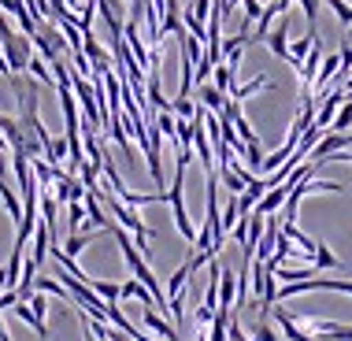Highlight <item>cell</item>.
<instances>
[{"label": "cell", "instance_id": "5", "mask_svg": "<svg viewBox=\"0 0 352 341\" xmlns=\"http://www.w3.org/2000/svg\"><path fill=\"white\" fill-rule=\"evenodd\" d=\"M311 334L327 338V341H352V327H341L334 319H311Z\"/></svg>", "mask_w": 352, "mask_h": 341}, {"label": "cell", "instance_id": "12", "mask_svg": "<svg viewBox=\"0 0 352 341\" xmlns=\"http://www.w3.org/2000/svg\"><path fill=\"white\" fill-rule=\"evenodd\" d=\"M130 297H134V300H141V305H152V308H156V300H152V293H148L145 286H141L138 278H130V282H122V286H119V300H130Z\"/></svg>", "mask_w": 352, "mask_h": 341}, {"label": "cell", "instance_id": "11", "mask_svg": "<svg viewBox=\"0 0 352 341\" xmlns=\"http://www.w3.org/2000/svg\"><path fill=\"white\" fill-rule=\"evenodd\" d=\"M263 89H274V85H271V78H267V74H256L252 82H245V85H234V89L226 93V97H234V100H245V97H252V93H263Z\"/></svg>", "mask_w": 352, "mask_h": 341}, {"label": "cell", "instance_id": "16", "mask_svg": "<svg viewBox=\"0 0 352 341\" xmlns=\"http://www.w3.org/2000/svg\"><path fill=\"white\" fill-rule=\"evenodd\" d=\"M89 286H93V293L104 300V305H119V286L116 282H100V278H89Z\"/></svg>", "mask_w": 352, "mask_h": 341}, {"label": "cell", "instance_id": "8", "mask_svg": "<svg viewBox=\"0 0 352 341\" xmlns=\"http://www.w3.org/2000/svg\"><path fill=\"white\" fill-rule=\"evenodd\" d=\"M319 63H322V41L311 45V56H304V63H300V82H304V85H316Z\"/></svg>", "mask_w": 352, "mask_h": 341}, {"label": "cell", "instance_id": "17", "mask_svg": "<svg viewBox=\"0 0 352 341\" xmlns=\"http://www.w3.org/2000/svg\"><path fill=\"white\" fill-rule=\"evenodd\" d=\"M45 160H49L52 167H60L63 160H67V138H52L49 145H45Z\"/></svg>", "mask_w": 352, "mask_h": 341}, {"label": "cell", "instance_id": "24", "mask_svg": "<svg viewBox=\"0 0 352 341\" xmlns=\"http://www.w3.org/2000/svg\"><path fill=\"white\" fill-rule=\"evenodd\" d=\"M170 111H175V119H193L197 104L189 97H175V100H170Z\"/></svg>", "mask_w": 352, "mask_h": 341}, {"label": "cell", "instance_id": "25", "mask_svg": "<svg viewBox=\"0 0 352 341\" xmlns=\"http://www.w3.org/2000/svg\"><path fill=\"white\" fill-rule=\"evenodd\" d=\"M330 126H334V134H341L345 126H352V100L341 104V116H334V122H330Z\"/></svg>", "mask_w": 352, "mask_h": 341}, {"label": "cell", "instance_id": "26", "mask_svg": "<svg viewBox=\"0 0 352 341\" xmlns=\"http://www.w3.org/2000/svg\"><path fill=\"white\" fill-rule=\"evenodd\" d=\"M256 341H278V334H274V327L267 323V316L256 323Z\"/></svg>", "mask_w": 352, "mask_h": 341}, {"label": "cell", "instance_id": "22", "mask_svg": "<svg viewBox=\"0 0 352 341\" xmlns=\"http://www.w3.org/2000/svg\"><path fill=\"white\" fill-rule=\"evenodd\" d=\"M212 74H215V82H212L215 89H223V93H230V89H234V71L226 67V63H215V71H212Z\"/></svg>", "mask_w": 352, "mask_h": 341}, {"label": "cell", "instance_id": "23", "mask_svg": "<svg viewBox=\"0 0 352 341\" xmlns=\"http://www.w3.org/2000/svg\"><path fill=\"white\" fill-rule=\"evenodd\" d=\"M322 4H327L345 26H352V4H349V0H322Z\"/></svg>", "mask_w": 352, "mask_h": 341}, {"label": "cell", "instance_id": "15", "mask_svg": "<svg viewBox=\"0 0 352 341\" xmlns=\"http://www.w3.org/2000/svg\"><path fill=\"white\" fill-rule=\"evenodd\" d=\"M201 104H204L208 111H223L226 93H223V89H215V85H201Z\"/></svg>", "mask_w": 352, "mask_h": 341}, {"label": "cell", "instance_id": "3", "mask_svg": "<svg viewBox=\"0 0 352 341\" xmlns=\"http://www.w3.org/2000/svg\"><path fill=\"white\" fill-rule=\"evenodd\" d=\"M271 316H274V323H278V330L285 334V341H316V334H304V330L297 327V319H293L289 311H282V305H274Z\"/></svg>", "mask_w": 352, "mask_h": 341}, {"label": "cell", "instance_id": "13", "mask_svg": "<svg viewBox=\"0 0 352 341\" xmlns=\"http://www.w3.org/2000/svg\"><path fill=\"white\" fill-rule=\"evenodd\" d=\"M0 201H4L8 215H12L15 226H19V219H23V201H19V197H15V189L8 186V178H0Z\"/></svg>", "mask_w": 352, "mask_h": 341}, {"label": "cell", "instance_id": "30", "mask_svg": "<svg viewBox=\"0 0 352 341\" xmlns=\"http://www.w3.org/2000/svg\"><path fill=\"white\" fill-rule=\"evenodd\" d=\"M349 49H352V30H349Z\"/></svg>", "mask_w": 352, "mask_h": 341}, {"label": "cell", "instance_id": "6", "mask_svg": "<svg viewBox=\"0 0 352 341\" xmlns=\"http://www.w3.org/2000/svg\"><path fill=\"white\" fill-rule=\"evenodd\" d=\"M145 327L152 330V334H160V338H164V341H182V334H178V330L170 327L167 319L160 316V311L152 308V305H145Z\"/></svg>", "mask_w": 352, "mask_h": 341}, {"label": "cell", "instance_id": "2", "mask_svg": "<svg viewBox=\"0 0 352 341\" xmlns=\"http://www.w3.org/2000/svg\"><path fill=\"white\" fill-rule=\"evenodd\" d=\"M263 41H267L271 56H278V60H289V19L282 15V23H274Z\"/></svg>", "mask_w": 352, "mask_h": 341}, {"label": "cell", "instance_id": "29", "mask_svg": "<svg viewBox=\"0 0 352 341\" xmlns=\"http://www.w3.org/2000/svg\"><path fill=\"white\" fill-rule=\"evenodd\" d=\"M0 178H8V156H4V145H0Z\"/></svg>", "mask_w": 352, "mask_h": 341}, {"label": "cell", "instance_id": "18", "mask_svg": "<svg viewBox=\"0 0 352 341\" xmlns=\"http://www.w3.org/2000/svg\"><path fill=\"white\" fill-rule=\"evenodd\" d=\"M319 41V37H304V41H297V45H289V63H293V67H297L300 71V63H304V56H308L311 52V45H316Z\"/></svg>", "mask_w": 352, "mask_h": 341}, {"label": "cell", "instance_id": "1", "mask_svg": "<svg viewBox=\"0 0 352 341\" xmlns=\"http://www.w3.org/2000/svg\"><path fill=\"white\" fill-rule=\"evenodd\" d=\"M0 52H4L12 74H26V67H30V56H34V41L26 34H15L12 23L4 19V12H0Z\"/></svg>", "mask_w": 352, "mask_h": 341}, {"label": "cell", "instance_id": "14", "mask_svg": "<svg viewBox=\"0 0 352 341\" xmlns=\"http://www.w3.org/2000/svg\"><path fill=\"white\" fill-rule=\"evenodd\" d=\"M311 256H316V267H319V271H334V267H341V260H338L334 252H330L327 241H316V252H311Z\"/></svg>", "mask_w": 352, "mask_h": 341}, {"label": "cell", "instance_id": "4", "mask_svg": "<svg viewBox=\"0 0 352 341\" xmlns=\"http://www.w3.org/2000/svg\"><path fill=\"white\" fill-rule=\"evenodd\" d=\"M341 100H345V89H330L327 97H322V104H319V116H316V126H319V130H327L330 122H334L338 108H341Z\"/></svg>", "mask_w": 352, "mask_h": 341}, {"label": "cell", "instance_id": "19", "mask_svg": "<svg viewBox=\"0 0 352 341\" xmlns=\"http://www.w3.org/2000/svg\"><path fill=\"white\" fill-rule=\"evenodd\" d=\"M26 71H30L37 82H45V85H56V78H52V67L41 60V56H30V67H26Z\"/></svg>", "mask_w": 352, "mask_h": 341}, {"label": "cell", "instance_id": "7", "mask_svg": "<svg viewBox=\"0 0 352 341\" xmlns=\"http://www.w3.org/2000/svg\"><path fill=\"white\" fill-rule=\"evenodd\" d=\"M234 300H237V278H234V271H219V308H230L234 311Z\"/></svg>", "mask_w": 352, "mask_h": 341}, {"label": "cell", "instance_id": "10", "mask_svg": "<svg viewBox=\"0 0 352 341\" xmlns=\"http://www.w3.org/2000/svg\"><path fill=\"white\" fill-rule=\"evenodd\" d=\"M338 63H341V56H322V63H319L316 85H319V93H322V97L330 93V82H334V74H338Z\"/></svg>", "mask_w": 352, "mask_h": 341}, {"label": "cell", "instance_id": "21", "mask_svg": "<svg viewBox=\"0 0 352 341\" xmlns=\"http://www.w3.org/2000/svg\"><path fill=\"white\" fill-rule=\"evenodd\" d=\"M316 274V263L311 267H278L274 271V278H282V282H300V278H311Z\"/></svg>", "mask_w": 352, "mask_h": 341}, {"label": "cell", "instance_id": "27", "mask_svg": "<svg viewBox=\"0 0 352 341\" xmlns=\"http://www.w3.org/2000/svg\"><path fill=\"white\" fill-rule=\"evenodd\" d=\"M300 8H304V15H308V23H311V34L319 37L316 30V15H319V0H300Z\"/></svg>", "mask_w": 352, "mask_h": 341}, {"label": "cell", "instance_id": "20", "mask_svg": "<svg viewBox=\"0 0 352 341\" xmlns=\"http://www.w3.org/2000/svg\"><path fill=\"white\" fill-rule=\"evenodd\" d=\"M82 223H85V204H82V201H71V204H67V230L78 234Z\"/></svg>", "mask_w": 352, "mask_h": 341}, {"label": "cell", "instance_id": "28", "mask_svg": "<svg viewBox=\"0 0 352 341\" xmlns=\"http://www.w3.org/2000/svg\"><path fill=\"white\" fill-rule=\"evenodd\" d=\"M327 160H338V164H352V153H345V148H338V153H330ZM327 160H319V164H327Z\"/></svg>", "mask_w": 352, "mask_h": 341}, {"label": "cell", "instance_id": "9", "mask_svg": "<svg viewBox=\"0 0 352 341\" xmlns=\"http://www.w3.org/2000/svg\"><path fill=\"white\" fill-rule=\"evenodd\" d=\"M49 245H52V234H49V226L45 223H37L34 226V252H30V260L41 267L45 263V256H49Z\"/></svg>", "mask_w": 352, "mask_h": 341}]
</instances>
